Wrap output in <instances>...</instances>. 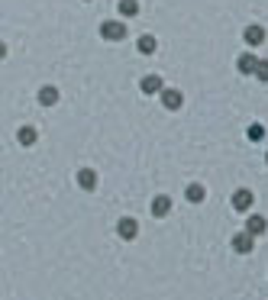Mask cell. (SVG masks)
<instances>
[{"label": "cell", "instance_id": "cell-1", "mask_svg": "<svg viewBox=\"0 0 268 300\" xmlns=\"http://www.w3.org/2000/svg\"><path fill=\"white\" fill-rule=\"evenodd\" d=\"M100 32H104V39H123V36H126V26H123V23H104V29H100Z\"/></svg>", "mask_w": 268, "mask_h": 300}, {"label": "cell", "instance_id": "cell-2", "mask_svg": "<svg viewBox=\"0 0 268 300\" xmlns=\"http://www.w3.org/2000/svg\"><path fill=\"white\" fill-rule=\"evenodd\" d=\"M162 104L168 107V110H175V107H181V94L178 91H162Z\"/></svg>", "mask_w": 268, "mask_h": 300}, {"label": "cell", "instance_id": "cell-3", "mask_svg": "<svg viewBox=\"0 0 268 300\" xmlns=\"http://www.w3.org/2000/svg\"><path fill=\"white\" fill-rule=\"evenodd\" d=\"M233 203H236V210H249L252 194H249V190H236V194H233Z\"/></svg>", "mask_w": 268, "mask_h": 300}, {"label": "cell", "instance_id": "cell-4", "mask_svg": "<svg viewBox=\"0 0 268 300\" xmlns=\"http://www.w3.org/2000/svg\"><path fill=\"white\" fill-rule=\"evenodd\" d=\"M136 233H139V226H136V220H123V223H120V236H123V239H133Z\"/></svg>", "mask_w": 268, "mask_h": 300}, {"label": "cell", "instance_id": "cell-5", "mask_svg": "<svg viewBox=\"0 0 268 300\" xmlns=\"http://www.w3.org/2000/svg\"><path fill=\"white\" fill-rule=\"evenodd\" d=\"M246 39H249L252 45H259L265 39V29H262V26H249V29H246Z\"/></svg>", "mask_w": 268, "mask_h": 300}, {"label": "cell", "instance_id": "cell-6", "mask_svg": "<svg viewBox=\"0 0 268 300\" xmlns=\"http://www.w3.org/2000/svg\"><path fill=\"white\" fill-rule=\"evenodd\" d=\"M142 91H146V94H155V91H162V78H155V74H149V78L142 81Z\"/></svg>", "mask_w": 268, "mask_h": 300}, {"label": "cell", "instance_id": "cell-7", "mask_svg": "<svg viewBox=\"0 0 268 300\" xmlns=\"http://www.w3.org/2000/svg\"><path fill=\"white\" fill-rule=\"evenodd\" d=\"M171 210V203H168V197H155V203H152V213L155 216H165Z\"/></svg>", "mask_w": 268, "mask_h": 300}, {"label": "cell", "instance_id": "cell-8", "mask_svg": "<svg viewBox=\"0 0 268 300\" xmlns=\"http://www.w3.org/2000/svg\"><path fill=\"white\" fill-rule=\"evenodd\" d=\"M233 245H236V252H249V249H252V233L236 236V239H233Z\"/></svg>", "mask_w": 268, "mask_h": 300}, {"label": "cell", "instance_id": "cell-9", "mask_svg": "<svg viewBox=\"0 0 268 300\" xmlns=\"http://www.w3.org/2000/svg\"><path fill=\"white\" fill-rule=\"evenodd\" d=\"M120 10H123V16H133V13L139 10V3H136V0H123V3H120Z\"/></svg>", "mask_w": 268, "mask_h": 300}, {"label": "cell", "instance_id": "cell-10", "mask_svg": "<svg viewBox=\"0 0 268 300\" xmlns=\"http://www.w3.org/2000/svg\"><path fill=\"white\" fill-rule=\"evenodd\" d=\"M262 229H265V220H262V216H252V220H249V233L256 236V233H262Z\"/></svg>", "mask_w": 268, "mask_h": 300}, {"label": "cell", "instance_id": "cell-11", "mask_svg": "<svg viewBox=\"0 0 268 300\" xmlns=\"http://www.w3.org/2000/svg\"><path fill=\"white\" fill-rule=\"evenodd\" d=\"M256 65H259V61L252 58V55H243V58H239V68H243V71H256Z\"/></svg>", "mask_w": 268, "mask_h": 300}, {"label": "cell", "instance_id": "cell-12", "mask_svg": "<svg viewBox=\"0 0 268 300\" xmlns=\"http://www.w3.org/2000/svg\"><path fill=\"white\" fill-rule=\"evenodd\" d=\"M78 181H81V187L91 190V187H94V171H81V174H78Z\"/></svg>", "mask_w": 268, "mask_h": 300}, {"label": "cell", "instance_id": "cell-13", "mask_svg": "<svg viewBox=\"0 0 268 300\" xmlns=\"http://www.w3.org/2000/svg\"><path fill=\"white\" fill-rule=\"evenodd\" d=\"M188 197H191V200H201V197H204V187H201V184H191V187H188Z\"/></svg>", "mask_w": 268, "mask_h": 300}, {"label": "cell", "instance_id": "cell-14", "mask_svg": "<svg viewBox=\"0 0 268 300\" xmlns=\"http://www.w3.org/2000/svg\"><path fill=\"white\" fill-rule=\"evenodd\" d=\"M139 49H142V52H152V49H155V39H152V36H142V39H139Z\"/></svg>", "mask_w": 268, "mask_h": 300}, {"label": "cell", "instance_id": "cell-15", "mask_svg": "<svg viewBox=\"0 0 268 300\" xmlns=\"http://www.w3.org/2000/svg\"><path fill=\"white\" fill-rule=\"evenodd\" d=\"M19 142H23V146H29V142H36V133H32V129H23V133H19Z\"/></svg>", "mask_w": 268, "mask_h": 300}, {"label": "cell", "instance_id": "cell-16", "mask_svg": "<svg viewBox=\"0 0 268 300\" xmlns=\"http://www.w3.org/2000/svg\"><path fill=\"white\" fill-rule=\"evenodd\" d=\"M55 97H58V91H55V87H45V91H42V104H52Z\"/></svg>", "mask_w": 268, "mask_h": 300}, {"label": "cell", "instance_id": "cell-17", "mask_svg": "<svg viewBox=\"0 0 268 300\" xmlns=\"http://www.w3.org/2000/svg\"><path fill=\"white\" fill-rule=\"evenodd\" d=\"M256 74L262 81H268V61H259V65H256Z\"/></svg>", "mask_w": 268, "mask_h": 300}, {"label": "cell", "instance_id": "cell-18", "mask_svg": "<svg viewBox=\"0 0 268 300\" xmlns=\"http://www.w3.org/2000/svg\"><path fill=\"white\" fill-rule=\"evenodd\" d=\"M262 133H265V129L259 126V123H252V126H249V139H262Z\"/></svg>", "mask_w": 268, "mask_h": 300}]
</instances>
